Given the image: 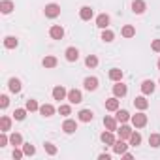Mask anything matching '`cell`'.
<instances>
[{
    "instance_id": "6da1fadb",
    "label": "cell",
    "mask_w": 160,
    "mask_h": 160,
    "mask_svg": "<svg viewBox=\"0 0 160 160\" xmlns=\"http://www.w3.org/2000/svg\"><path fill=\"white\" fill-rule=\"evenodd\" d=\"M43 12H45V17H49V19H57V17L60 15V6H58V4H47Z\"/></svg>"
},
{
    "instance_id": "7a4b0ae2",
    "label": "cell",
    "mask_w": 160,
    "mask_h": 160,
    "mask_svg": "<svg viewBox=\"0 0 160 160\" xmlns=\"http://www.w3.org/2000/svg\"><path fill=\"white\" fill-rule=\"evenodd\" d=\"M132 124H134L136 128H143V126L147 124V115H145L143 111H139V113L132 115Z\"/></svg>"
},
{
    "instance_id": "3957f363",
    "label": "cell",
    "mask_w": 160,
    "mask_h": 160,
    "mask_svg": "<svg viewBox=\"0 0 160 160\" xmlns=\"http://www.w3.org/2000/svg\"><path fill=\"white\" fill-rule=\"evenodd\" d=\"M68 100H70V104H81V102H83V94H81V91H77V89L68 91Z\"/></svg>"
},
{
    "instance_id": "277c9868",
    "label": "cell",
    "mask_w": 160,
    "mask_h": 160,
    "mask_svg": "<svg viewBox=\"0 0 160 160\" xmlns=\"http://www.w3.org/2000/svg\"><path fill=\"white\" fill-rule=\"evenodd\" d=\"M49 36H51L53 40H62V38H64V28H62L60 25H53V27L49 28Z\"/></svg>"
},
{
    "instance_id": "5b68a950",
    "label": "cell",
    "mask_w": 160,
    "mask_h": 160,
    "mask_svg": "<svg viewBox=\"0 0 160 160\" xmlns=\"http://www.w3.org/2000/svg\"><path fill=\"white\" fill-rule=\"evenodd\" d=\"M53 98L55 100H64V98H68V92H66V89L62 87V85H57L55 89H53Z\"/></svg>"
},
{
    "instance_id": "8992f818",
    "label": "cell",
    "mask_w": 160,
    "mask_h": 160,
    "mask_svg": "<svg viewBox=\"0 0 160 160\" xmlns=\"http://www.w3.org/2000/svg\"><path fill=\"white\" fill-rule=\"evenodd\" d=\"M126 92H128V89H126V85H122L121 81H117V85H113V94H115L117 98L126 96Z\"/></svg>"
},
{
    "instance_id": "52a82bcc",
    "label": "cell",
    "mask_w": 160,
    "mask_h": 160,
    "mask_svg": "<svg viewBox=\"0 0 160 160\" xmlns=\"http://www.w3.org/2000/svg\"><path fill=\"white\" fill-rule=\"evenodd\" d=\"M62 130H64L66 134H73V132L77 130V122L72 121V119H66V121L62 122Z\"/></svg>"
},
{
    "instance_id": "ba28073f",
    "label": "cell",
    "mask_w": 160,
    "mask_h": 160,
    "mask_svg": "<svg viewBox=\"0 0 160 160\" xmlns=\"http://www.w3.org/2000/svg\"><path fill=\"white\" fill-rule=\"evenodd\" d=\"M126 149H128V145H126V141L121 139V138L113 143V151H115V154H122V152H126Z\"/></svg>"
},
{
    "instance_id": "9c48e42d",
    "label": "cell",
    "mask_w": 160,
    "mask_h": 160,
    "mask_svg": "<svg viewBox=\"0 0 160 160\" xmlns=\"http://www.w3.org/2000/svg\"><path fill=\"white\" fill-rule=\"evenodd\" d=\"M77 117H79V121H81V122H91L94 119V113L91 109H81V111L77 113Z\"/></svg>"
},
{
    "instance_id": "30bf717a",
    "label": "cell",
    "mask_w": 160,
    "mask_h": 160,
    "mask_svg": "<svg viewBox=\"0 0 160 160\" xmlns=\"http://www.w3.org/2000/svg\"><path fill=\"white\" fill-rule=\"evenodd\" d=\"M145 10H147V4L143 2V0H134V2H132V12H134V13L141 15Z\"/></svg>"
},
{
    "instance_id": "8fae6325",
    "label": "cell",
    "mask_w": 160,
    "mask_h": 160,
    "mask_svg": "<svg viewBox=\"0 0 160 160\" xmlns=\"http://www.w3.org/2000/svg\"><path fill=\"white\" fill-rule=\"evenodd\" d=\"M92 15H94V12H92V8H91V6H83L81 10H79V17H81L83 21H91V19H92Z\"/></svg>"
},
{
    "instance_id": "7c38bea8",
    "label": "cell",
    "mask_w": 160,
    "mask_h": 160,
    "mask_svg": "<svg viewBox=\"0 0 160 160\" xmlns=\"http://www.w3.org/2000/svg\"><path fill=\"white\" fill-rule=\"evenodd\" d=\"M141 92H143L145 96L154 92V83H152V79H145V81L141 83Z\"/></svg>"
},
{
    "instance_id": "4fadbf2b",
    "label": "cell",
    "mask_w": 160,
    "mask_h": 160,
    "mask_svg": "<svg viewBox=\"0 0 160 160\" xmlns=\"http://www.w3.org/2000/svg\"><path fill=\"white\" fill-rule=\"evenodd\" d=\"M83 87L87 91H96L98 89V77H87L83 81Z\"/></svg>"
},
{
    "instance_id": "5bb4252c",
    "label": "cell",
    "mask_w": 160,
    "mask_h": 160,
    "mask_svg": "<svg viewBox=\"0 0 160 160\" xmlns=\"http://www.w3.org/2000/svg\"><path fill=\"white\" fill-rule=\"evenodd\" d=\"M96 27L98 28H108L109 27V15H106V13H100L98 17H96Z\"/></svg>"
},
{
    "instance_id": "9a60e30c",
    "label": "cell",
    "mask_w": 160,
    "mask_h": 160,
    "mask_svg": "<svg viewBox=\"0 0 160 160\" xmlns=\"http://www.w3.org/2000/svg\"><path fill=\"white\" fill-rule=\"evenodd\" d=\"M134 106H136V109L145 111V109L149 108V102H147V98H145V96H138V98H134Z\"/></svg>"
},
{
    "instance_id": "2e32d148",
    "label": "cell",
    "mask_w": 160,
    "mask_h": 160,
    "mask_svg": "<svg viewBox=\"0 0 160 160\" xmlns=\"http://www.w3.org/2000/svg\"><path fill=\"white\" fill-rule=\"evenodd\" d=\"M100 139H102V143H106V145H111V147H113V143L117 141V139L113 138V132H111V130H106V132H102Z\"/></svg>"
},
{
    "instance_id": "e0dca14e",
    "label": "cell",
    "mask_w": 160,
    "mask_h": 160,
    "mask_svg": "<svg viewBox=\"0 0 160 160\" xmlns=\"http://www.w3.org/2000/svg\"><path fill=\"white\" fill-rule=\"evenodd\" d=\"M64 55H66V60H68V62H75V60L79 58V51H77L75 47H68Z\"/></svg>"
},
{
    "instance_id": "ac0fdd59",
    "label": "cell",
    "mask_w": 160,
    "mask_h": 160,
    "mask_svg": "<svg viewBox=\"0 0 160 160\" xmlns=\"http://www.w3.org/2000/svg\"><path fill=\"white\" fill-rule=\"evenodd\" d=\"M117 119L115 117H104V126H106V130H111V132H115L117 130Z\"/></svg>"
},
{
    "instance_id": "d6986e66",
    "label": "cell",
    "mask_w": 160,
    "mask_h": 160,
    "mask_svg": "<svg viewBox=\"0 0 160 160\" xmlns=\"http://www.w3.org/2000/svg\"><path fill=\"white\" fill-rule=\"evenodd\" d=\"M117 132H119L121 139H130V136H132V128L126 124H121V128H117Z\"/></svg>"
},
{
    "instance_id": "ffe728a7",
    "label": "cell",
    "mask_w": 160,
    "mask_h": 160,
    "mask_svg": "<svg viewBox=\"0 0 160 160\" xmlns=\"http://www.w3.org/2000/svg\"><path fill=\"white\" fill-rule=\"evenodd\" d=\"M115 119H117L119 122H126V121H130L132 117H130V113H128L126 109H117V111H115Z\"/></svg>"
},
{
    "instance_id": "44dd1931",
    "label": "cell",
    "mask_w": 160,
    "mask_h": 160,
    "mask_svg": "<svg viewBox=\"0 0 160 160\" xmlns=\"http://www.w3.org/2000/svg\"><path fill=\"white\" fill-rule=\"evenodd\" d=\"M0 12H2V13H12L13 12V2H12V0H2V2H0Z\"/></svg>"
},
{
    "instance_id": "7402d4cb",
    "label": "cell",
    "mask_w": 160,
    "mask_h": 160,
    "mask_svg": "<svg viewBox=\"0 0 160 160\" xmlns=\"http://www.w3.org/2000/svg\"><path fill=\"white\" fill-rule=\"evenodd\" d=\"M121 34H122V38H126V40H128V38H134V36H136V28H134L132 25H124L122 30H121Z\"/></svg>"
},
{
    "instance_id": "603a6c76",
    "label": "cell",
    "mask_w": 160,
    "mask_h": 160,
    "mask_svg": "<svg viewBox=\"0 0 160 160\" xmlns=\"http://www.w3.org/2000/svg\"><path fill=\"white\" fill-rule=\"evenodd\" d=\"M42 64H43L45 68H55V66L58 64V60H57V57H53V55H47V57H43Z\"/></svg>"
},
{
    "instance_id": "cb8c5ba5",
    "label": "cell",
    "mask_w": 160,
    "mask_h": 160,
    "mask_svg": "<svg viewBox=\"0 0 160 160\" xmlns=\"http://www.w3.org/2000/svg\"><path fill=\"white\" fill-rule=\"evenodd\" d=\"M106 109H108V111H117V109H119V98L113 96V98L106 100Z\"/></svg>"
},
{
    "instance_id": "d4e9b609",
    "label": "cell",
    "mask_w": 160,
    "mask_h": 160,
    "mask_svg": "<svg viewBox=\"0 0 160 160\" xmlns=\"http://www.w3.org/2000/svg\"><path fill=\"white\" fill-rule=\"evenodd\" d=\"M40 113L43 117H53L55 115V108L51 104H43V106H40Z\"/></svg>"
},
{
    "instance_id": "484cf974",
    "label": "cell",
    "mask_w": 160,
    "mask_h": 160,
    "mask_svg": "<svg viewBox=\"0 0 160 160\" xmlns=\"http://www.w3.org/2000/svg\"><path fill=\"white\" fill-rule=\"evenodd\" d=\"M17 45H19L17 38H13V36H6V38H4V47H6V49H15Z\"/></svg>"
},
{
    "instance_id": "4316f807",
    "label": "cell",
    "mask_w": 160,
    "mask_h": 160,
    "mask_svg": "<svg viewBox=\"0 0 160 160\" xmlns=\"http://www.w3.org/2000/svg\"><path fill=\"white\" fill-rule=\"evenodd\" d=\"M109 79H111V81H121V79H122V70H119V68H111L109 70Z\"/></svg>"
},
{
    "instance_id": "83f0119b",
    "label": "cell",
    "mask_w": 160,
    "mask_h": 160,
    "mask_svg": "<svg viewBox=\"0 0 160 160\" xmlns=\"http://www.w3.org/2000/svg\"><path fill=\"white\" fill-rule=\"evenodd\" d=\"M10 128H12V119L10 117H2V119H0V130L8 132Z\"/></svg>"
},
{
    "instance_id": "f1b7e54d",
    "label": "cell",
    "mask_w": 160,
    "mask_h": 160,
    "mask_svg": "<svg viewBox=\"0 0 160 160\" xmlns=\"http://www.w3.org/2000/svg\"><path fill=\"white\" fill-rule=\"evenodd\" d=\"M8 87H10V91H12V92H19V91H21V81L13 77V79H10Z\"/></svg>"
},
{
    "instance_id": "f546056e",
    "label": "cell",
    "mask_w": 160,
    "mask_h": 160,
    "mask_svg": "<svg viewBox=\"0 0 160 160\" xmlns=\"http://www.w3.org/2000/svg\"><path fill=\"white\" fill-rule=\"evenodd\" d=\"M10 143H12V145H15V147H17V145H23V136H21V134H17V132H13V134L10 136Z\"/></svg>"
},
{
    "instance_id": "4dcf8cb0",
    "label": "cell",
    "mask_w": 160,
    "mask_h": 160,
    "mask_svg": "<svg viewBox=\"0 0 160 160\" xmlns=\"http://www.w3.org/2000/svg\"><path fill=\"white\" fill-rule=\"evenodd\" d=\"M102 40H104L106 43H109V42H113V40H115V34H113L109 28H104V32H102Z\"/></svg>"
},
{
    "instance_id": "1f68e13d",
    "label": "cell",
    "mask_w": 160,
    "mask_h": 160,
    "mask_svg": "<svg viewBox=\"0 0 160 160\" xmlns=\"http://www.w3.org/2000/svg\"><path fill=\"white\" fill-rule=\"evenodd\" d=\"M141 143V134L139 132H132V136H130V145L132 147H138Z\"/></svg>"
},
{
    "instance_id": "d6a6232c",
    "label": "cell",
    "mask_w": 160,
    "mask_h": 160,
    "mask_svg": "<svg viewBox=\"0 0 160 160\" xmlns=\"http://www.w3.org/2000/svg\"><path fill=\"white\" fill-rule=\"evenodd\" d=\"M23 151H25V156H34L36 154V147L30 145V143H23Z\"/></svg>"
},
{
    "instance_id": "836d02e7",
    "label": "cell",
    "mask_w": 160,
    "mask_h": 160,
    "mask_svg": "<svg viewBox=\"0 0 160 160\" xmlns=\"http://www.w3.org/2000/svg\"><path fill=\"white\" fill-rule=\"evenodd\" d=\"M149 145L151 147H160V134H151L149 136Z\"/></svg>"
},
{
    "instance_id": "e575fe53",
    "label": "cell",
    "mask_w": 160,
    "mask_h": 160,
    "mask_svg": "<svg viewBox=\"0 0 160 160\" xmlns=\"http://www.w3.org/2000/svg\"><path fill=\"white\" fill-rule=\"evenodd\" d=\"M85 64H87L89 68H96V66H98V58H96L94 55H89V57L85 58Z\"/></svg>"
},
{
    "instance_id": "d590c367",
    "label": "cell",
    "mask_w": 160,
    "mask_h": 160,
    "mask_svg": "<svg viewBox=\"0 0 160 160\" xmlns=\"http://www.w3.org/2000/svg\"><path fill=\"white\" fill-rule=\"evenodd\" d=\"M27 109L28 111H40V104L36 100H27Z\"/></svg>"
},
{
    "instance_id": "8d00e7d4",
    "label": "cell",
    "mask_w": 160,
    "mask_h": 160,
    "mask_svg": "<svg viewBox=\"0 0 160 160\" xmlns=\"http://www.w3.org/2000/svg\"><path fill=\"white\" fill-rule=\"evenodd\" d=\"M27 111H28V109H15V111H13V119H15V121H23V119L27 117Z\"/></svg>"
},
{
    "instance_id": "74e56055",
    "label": "cell",
    "mask_w": 160,
    "mask_h": 160,
    "mask_svg": "<svg viewBox=\"0 0 160 160\" xmlns=\"http://www.w3.org/2000/svg\"><path fill=\"white\" fill-rule=\"evenodd\" d=\"M43 149H45V152H47V154H51V156H53V154H57V147H55V143H51V141H47V143L43 145Z\"/></svg>"
},
{
    "instance_id": "f35d334b",
    "label": "cell",
    "mask_w": 160,
    "mask_h": 160,
    "mask_svg": "<svg viewBox=\"0 0 160 160\" xmlns=\"http://www.w3.org/2000/svg\"><path fill=\"white\" fill-rule=\"evenodd\" d=\"M58 113H60L62 117H68V115L72 113V108H70V106H66V104H62V106L58 108Z\"/></svg>"
},
{
    "instance_id": "ab89813d",
    "label": "cell",
    "mask_w": 160,
    "mask_h": 160,
    "mask_svg": "<svg viewBox=\"0 0 160 160\" xmlns=\"http://www.w3.org/2000/svg\"><path fill=\"white\" fill-rule=\"evenodd\" d=\"M8 104H10V98L4 94V96H0V108H2V109H6L8 108Z\"/></svg>"
},
{
    "instance_id": "60d3db41",
    "label": "cell",
    "mask_w": 160,
    "mask_h": 160,
    "mask_svg": "<svg viewBox=\"0 0 160 160\" xmlns=\"http://www.w3.org/2000/svg\"><path fill=\"white\" fill-rule=\"evenodd\" d=\"M10 143V138L6 136V132H2V136H0V147H6Z\"/></svg>"
},
{
    "instance_id": "b9f144b4",
    "label": "cell",
    "mask_w": 160,
    "mask_h": 160,
    "mask_svg": "<svg viewBox=\"0 0 160 160\" xmlns=\"http://www.w3.org/2000/svg\"><path fill=\"white\" fill-rule=\"evenodd\" d=\"M25 156V151H19V149H13V158L15 160H19V158H23Z\"/></svg>"
},
{
    "instance_id": "7bdbcfd3",
    "label": "cell",
    "mask_w": 160,
    "mask_h": 160,
    "mask_svg": "<svg viewBox=\"0 0 160 160\" xmlns=\"http://www.w3.org/2000/svg\"><path fill=\"white\" fill-rule=\"evenodd\" d=\"M151 47H152V51H156V53H160V40H152V43H151Z\"/></svg>"
},
{
    "instance_id": "ee69618b",
    "label": "cell",
    "mask_w": 160,
    "mask_h": 160,
    "mask_svg": "<svg viewBox=\"0 0 160 160\" xmlns=\"http://www.w3.org/2000/svg\"><path fill=\"white\" fill-rule=\"evenodd\" d=\"M98 158H100V160H109V158H111V156H109V154H106V152H102V154H100V156H98Z\"/></svg>"
},
{
    "instance_id": "f6af8a7d",
    "label": "cell",
    "mask_w": 160,
    "mask_h": 160,
    "mask_svg": "<svg viewBox=\"0 0 160 160\" xmlns=\"http://www.w3.org/2000/svg\"><path fill=\"white\" fill-rule=\"evenodd\" d=\"M121 156H122V158H126V160H132V154H130V152H122Z\"/></svg>"
},
{
    "instance_id": "bcb514c9",
    "label": "cell",
    "mask_w": 160,
    "mask_h": 160,
    "mask_svg": "<svg viewBox=\"0 0 160 160\" xmlns=\"http://www.w3.org/2000/svg\"><path fill=\"white\" fill-rule=\"evenodd\" d=\"M158 70H160V58H158Z\"/></svg>"
}]
</instances>
